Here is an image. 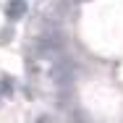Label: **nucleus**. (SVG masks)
I'll return each mask as SVG.
<instances>
[{"mask_svg": "<svg viewBox=\"0 0 123 123\" xmlns=\"http://www.w3.org/2000/svg\"><path fill=\"white\" fill-rule=\"evenodd\" d=\"M24 13H26V0H11V3L5 5V16H8L11 21L24 18Z\"/></svg>", "mask_w": 123, "mask_h": 123, "instance_id": "1", "label": "nucleus"}, {"mask_svg": "<svg viewBox=\"0 0 123 123\" xmlns=\"http://www.w3.org/2000/svg\"><path fill=\"white\" fill-rule=\"evenodd\" d=\"M0 94H11V81L8 79H0Z\"/></svg>", "mask_w": 123, "mask_h": 123, "instance_id": "2", "label": "nucleus"}]
</instances>
